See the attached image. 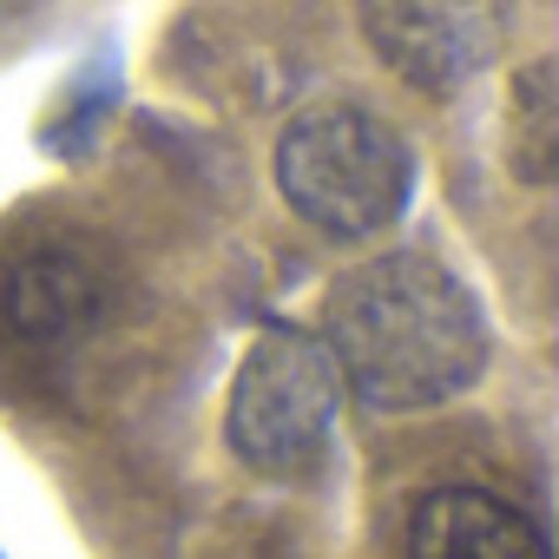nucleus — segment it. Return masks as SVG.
Wrapping results in <instances>:
<instances>
[{"instance_id":"nucleus-1","label":"nucleus","mask_w":559,"mask_h":559,"mask_svg":"<svg viewBox=\"0 0 559 559\" xmlns=\"http://www.w3.org/2000/svg\"><path fill=\"white\" fill-rule=\"evenodd\" d=\"M323 349L343 389L376 415H421L487 376V310L421 250H382L323 297Z\"/></svg>"},{"instance_id":"nucleus-2","label":"nucleus","mask_w":559,"mask_h":559,"mask_svg":"<svg viewBox=\"0 0 559 559\" xmlns=\"http://www.w3.org/2000/svg\"><path fill=\"white\" fill-rule=\"evenodd\" d=\"M270 165H276L284 204L336 243H362V237L402 224V211L415 204V178H421L402 126H389L382 112L349 106V99L297 112L284 126V139H276Z\"/></svg>"},{"instance_id":"nucleus-3","label":"nucleus","mask_w":559,"mask_h":559,"mask_svg":"<svg viewBox=\"0 0 559 559\" xmlns=\"http://www.w3.org/2000/svg\"><path fill=\"white\" fill-rule=\"evenodd\" d=\"M336 402H343V376H336L323 336L270 323L230 376L224 441L250 474L297 480L323 461L330 428H336Z\"/></svg>"},{"instance_id":"nucleus-4","label":"nucleus","mask_w":559,"mask_h":559,"mask_svg":"<svg viewBox=\"0 0 559 559\" xmlns=\"http://www.w3.org/2000/svg\"><path fill=\"white\" fill-rule=\"evenodd\" d=\"M362 40L415 93H461L513 34V0H356Z\"/></svg>"},{"instance_id":"nucleus-5","label":"nucleus","mask_w":559,"mask_h":559,"mask_svg":"<svg viewBox=\"0 0 559 559\" xmlns=\"http://www.w3.org/2000/svg\"><path fill=\"white\" fill-rule=\"evenodd\" d=\"M112 304V270L93 243L40 230L0 250V336L27 349L80 343Z\"/></svg>"},{"instance_id":"nucleus-6","label":"nucleus","mask_w":559,"mask_h":559,"mask_svg":"<svg viewBox=\"0 0 559 559\" xmlns=\"http://www.w3.org/2000/svg\"><path fill=\"white\" fill-rule=\"evenodd\" d=\"M408 559H552V546L520 500L480 480H448L415 500Z\"/></svg>"},{"instance_id":"nucleus-7","label":"nucleus","mask_w":559,"mask_h":559,"mask_svg":"<svg viewBox=\"0 0 559 559\" xmlns=\"http://www.w3.org/2000/svg\"><path fill=\"white\" fill-rule=\"evenodd\" d=\"M559 158V93H552V60H533L513 93H507V165L526 185H546Z\"/></svg>"}]
</instances>
